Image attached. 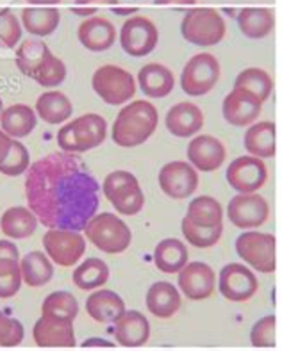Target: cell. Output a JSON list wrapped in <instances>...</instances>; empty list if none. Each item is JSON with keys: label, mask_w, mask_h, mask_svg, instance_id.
I'll return each instance as SVG.
<instances>
[{"label": "cell", "mask_w": 282, "mask_h": 351, "mask_svg": "<svg viewBox=\"0 0 282 351\" xmlns=\"http://www.w3.org/2000/svg\"><path fill=\"white\" fill-rule=\"evenodd\" d=\"M165 123L166 129L177 138H189L204 127V112L195 104L179 102L168 109Z\"/></svg>", "instance_id": "obj_21"}, {"label": "cell", "mask_w": 282, "mask_h": 351, "mask_svg": "<svg viewBox=\"0 0 282 351\" xmlns=\"http://www.w3.org/2000/svg\"><path fill=\"white\" fill-rule=\"evenodd\" d=\"M261 109H263V102H259L254 95L242 88H234L222 104L225 121L234 127L252 125L261 114Z\"/></svg>", "instance_id": "obj_18"}, {"label": "cell", "mask_w": 282, "mask_h": 351, "mask_svg": "<svg viewBox=\"0 0 282 351\" xmlns=\"http://www.w3.org/2000/svg\"><path fill=\"white\" fill-rule=\"evenodd\" d=\"M266 180H268V168L259 157H237L227 168L228 186L237 193H257L266 184Z\"/></svg>", "instance_id": "obj_13"}, {"label": "cell", "mask_w": 282, "mask_h": 351, "mask_svg": "<svg viewBox=\"0 0 282 351\" xmlns=\"http://www.w3.org/2000/svg\"><path fill=\"white\" fill-rule=\"evenodd\" d=\"M186 218L202 227H216L224 225V209L213 196H197L195 200L189 202Z\"/></svg>", "instance_id": "obj_36"}, {"label": "cell", "mask_w": 282, "mask_h": 351, "mask_svg": "<svg viewBox=\"0 0 282 351\" xmlns=\"http://www.w3.org/2000/svg\"><path fill=\"white\" fill-rule=\"evenodd\" d=\"M220 80V62L209 52L193 56L183 68L180 88L188 97H202L209 93Z\"/></svg>", "instance_id": "obj_8"}, {"label": "cell", "mask_w": 282, "mask_h": 351, "mask_svg": "<svg viewBox=\"0 0 282 351\" xmlns=\"http://www.w3.org/2000/svg\"><path fill=\"white\" fill-rule=\"evenodd\" d=\"M43 246L50 261L61 267H72L86 252L84 237L70 228H49L43 236Z\"/></svg>", "instance_id": "obj_10"}, {"label": "cell", "mask_w": 282, "mask_h": 351, "mask_svg": "<svg viewBox=\"0 0 282 351\" xmlns=\"http://www.w3.org/2000/svg\"><path fill=\"white\" fill-rule=\"evenodd\" d=\"M180 228H183L184 239L195 248H211V246H215L218 243L222 234H224V225L202 227V225H195L193 221H189L188 218L183 219Z\"/></svg>", "instance_id": "obj_39"}, {"label": "cell", "mask_w": 282, "mask_h": 351, "mask_svg": "<svg viewBox=\"0 0 282 351\" xmlns=\"http://www.w3.org/2000/svg\"><path fill=\"white\" fill-rule=\"evenodd\" d=\"M73 112L70 98L61 91H45L36 100V114L49 125H59L67 121Z\"/></svg>", "instance_id": "obj_32"}, {"label": "cell", "mask_w": 282, "mask_h": 351, "mask_svg": "<svg viewBox=\"0 0 282 351\" xmlns=\"http://www.w3.org/2000/svg\"><path fill=\"white\" fill-rule=\"evenodd\" d=\"M25 173L29 209L45 227L79 232L97 214L100 186L75 154H49Z\"/></svg>", "instance_id": "obj_1"}, {"label": "cell", "mask_w": 282, "mask_h": 351, "mask_svg": "<svg viewBox=\"0 0 282 351\" xmlns=\"http://www.w3.org/2000/svg\"><path fill=\"white\" fill-rule=\"evenodd\" d=\"M148 337H150V323L141 312L126 311L117 321L115 339L120 346L139 348L147 343Z\"/></svg>", "instance_id": "obj_23"}, {"label": "cell", "mask_w": 282, "mask_h": 351, "mask_svg": "<svg viewBox=\"0 0 282 351\" xmlns=\"http://www.w3.org/2000/svg\"><path fill=\"white\" fill-rule=\"evenodd\" d=\"M20 258L0 257V300L16 296L22 287Z\"/></svg>", "instance_id": "obj_40"}, {"label": "cell", "mask_w": 282, "mask_h": 351, "mask_svg": "<svg viewBox=\"0 0 282 351\" xmlns=\"http://www.w3.org/2000/svg\"><path fill=\"white\" fill-rule=\"evenodd\" d=\"M41 314L43 316L63 317L73 321L79 314V302L72 293L68 291H56L50 293L41 303Z\"/></svg>", "instance_id": "obj_38"}, {"label": "cell", "mask_w": 282, "mask_h": 351, "mask_svg": "<svg viewBox=\"0 0 282 351\" xmlns=\"http://www.w3.org/2000/svg\"><path fill=\"white\" fill-rule=\"evenodd\" d=\"M102 191L118 214L136 216L143 209L145 195L139 187L138 178L129 171L117 169L109 173L102 184Z\"/></svg>", "instance_id": "obj_6"}, {"label": "cell", "mask_w": 282, "mask_h": 351, "mask_svg": "<svg viewBox=\"0 0 282 351\" xmlns=\"http://www.w3.org/2000/svg\"><path fill=\"white\" fill-rule=\"evenodd\" d=\"M72 13L79 16H90L97 13V5H72Z\"/></svg>", "instance_id": "obj_48"}, {"label": "cell", "mask_w": 282, "mask_h": 351, "mask_svg": "<svg viewBox=\"0 0 282 351\" xmlns=\"http://www.w3.org/2000/svg\"><path fill=\"white\" fill-rule=\"evenodd\" d=\"M227 152H225L224 143L216 139L215 136L202 134L193 138L188 145V160L189 165L200 171H216L220 166L224 165Z\"/></svg>", "instance_id": "obj_19"}, {"label": "cell", "mask_w": 282, "mask_h": 351, "mask_svg": "<svg viewBox=\"0 0 282 351\" xmlns=\"http://www.w3.org/2000/svg\"><path fill=\"white\" fill-rule=\"evenodd\" d=\"M0 228L11 239H27L38 228L36 214L27 207H10L0 218Z\"/></svg>", "instance_id": "obj_31"}, {"label": "cell", "mask_w": 282, "mask_h": 351, "mask_svg": "<svg viewBox=\"0 0 282 351\" xmlns=\"http://www.w3.org/2000/svg\"><path fill=\"white\" fill-rule=\"evenodd\" d=\"M177 285L186 298L193 302H202L215 293L216 275L209 264L188 263L179 271Z\"/></svg>", "instance_id": "obj_16"}, {"label": "cell", "mask_w": 282, "mask_h": 351, "mask_svg": "<svg viewBox=\"0 0 282 351\" xmlns=\"http://www.w3.org/2000/svg\"><path fill=\"white\" fill-rule=\"evenodd\" d=\"M159 187L166 196L174 200H184L197 191L198 173L186 160L168 162L159 171Z\"/></svg>", "instance_id": "obj_15"}, {"label": "cell", "mask_w": 282, "mask_h": 351, "mask_svg": "<svg viewBox=\"0 0 282 351\" xmlns=\"http://www.w3.org/2000/svg\"><path fill=\"white\" fill-rule=\"evenodd\" d=\"M180 293L170 282H156L147 293V308L159 319H168L180 308Z\"/></svg>", "instance_id": "obj_26"}, {"label": "cell", "mask_w": 282, "mask_h": 351, "mask_svg": "<svg viewBox=\"0 0 282 351\" xmlns=\"http://www.w3.org/2000/svg\"><path fill=\"white\" fill-rule=\"evenodd\" d=\"M188 248L179 239H165L154 250V264L163 273H179L188 264Z\"/></svg>", "instance_id": "obj_33"}, {"label": "cell", "mask_w": 282, "mask_h": 351, "mask_svg": "<svg viewBox=\"0 0 282 351\" xmlns=\"http://www.w3.org/2000/svg\"><path fill=\"white\" fill-rule=\"evenodd\" d=\"M20 271H22V280L29 287H41L50 282L54 275V266L49 255L43 252H29L20 261Z\"/></svg>", "instance_id": "obj_34"}, {"label": "cell", "mask_w": 282, "mask_h": 351, "mask_svg": "<svg viewBox=\"0 0 282 351\" xmlns=\"http://www.w3.org/2000/svg\"><path fill=\"white\" fill-rule=\"evenodd\" d=\"M159 114L148 100L130 102L118 112L113 123V141L121 148L143 145L157 129Z\"/></svg>", "instance_id": "obj_3"}, {"label": "cell", "mask_w": 282, "mask_h": 351, "mask_svg": "<svg viewBox=\"0 0 282 351\" xmlns=\"http://www.w3.org/2000/svg\"><path fill=\"white\" fill-rule=\"evenodd\" d=\"M32 337L40 348H75L77 344L73 321L43 314L34 323Z\"/></svg>", "instance_id": "obj_17"}, {"label": "cell", "mask_w": 282, "mask_h": 351, "mask_svg": "<svg viewBox=\"0 0 282 351\" xmlns=\"http://www.w3.org/2000/svg\"><path fill=\"white\" fill-rule=\"evenodd\" d=\"M20 40H22V27L19 18L10 8H4L0 11V45L5 49H16Z\"/></svg>", "instance_id": "obj_42"}, {"label": "cell", "mask_w": 282, "mask_h": 351, "mask_svg": "<svg viewBox=\"0 0 282 351\" xmlns=\"http://www.w3.org/2000/svg\"><path fill=\"white\" fill-rule=\"evenodd\" d=\"M86 312L97 323H117L126 312V303L115 291L100 289L86 300Z\"/></svg>", "instance_id": "obj_25"}, {"label": "cell", "mask_w": 282, "mask_h": 351, "mask_svg": "<svg viewBox=\"0 0 282 351\" xmlns=\"http://www.w3.org/2000/svg\"><path fill=\"white\" fill-rule=\"evenodd\" d=\"M25 330L19 319L5 316L4 312L0 311V346L13 348L22 344Z\"/></svg>", "instance_id": "obj_44"}, {"label": "cell", "mask_w": 282, "mask_h": 351, "mask_svg": "<svg viewBox=\"0 0 282 351\" xmlns=\"http://www.w3.org/2000/svg\"><path fill=\"white\" fill-rule=\"evenodd\" d=\"M77 5H113L118 4V0H75Z\"/></svg>", "instance_id": "obj_49"}, {"label": "cell", "mask_w": 282, "mask_h": 351, "mask_svg": "<svg viewBox=\"0 0 282 351\" xmlns=\"http://www.w3.org/2000/svg\"><path fill=\"white\" fill-rule=\"evenodd\" d=\"M95 93L109 106H121L136 95V80L130 71L115 64H104L91 79Z\"/></svg>", "instance_id": "obj_7"}, {"label": "cell", "mask_w": 282, "mask_h": 351, "mask_svg": "<svg viewBox=\"0 0 282 351\" xmlns=\"http://www.w3.org/2000/svg\"><path fill=\"white\" fill-rule=\"evenodd\" d=\"M111 11L115 14H134L138 13V8H113Z\"/></svg>", "instance_id": "obj_51"}, {"label": "cell", "mask_w": 282, "mask_h": 351, "mask_svg": "<svg viewBox=\"0 0 282 351\" xmlns=\"http://www.w3.org/2000/svg\"><path fill=\"white\" fill-rule=\"evenodd\" d=\"M77 36L84 49L91 52H104L111 49L117 41V29L108 18L91 16L79 25Z\"/></svg>", "instance_id": "obj_22"}, {"label": "cell", "mask_w": 282, "mask_h": 351, "mask_svg": "<svg viewBox=\"0 0 282 351\" xmlns=\"http://www.w3.org/2000/svg\"><path fill=\"white\" fill-rule=\"evenodd\" d=\"M245 150L259 159L275 157L277 143H275V123L273 121H259L250 125L243 138Z\"/></svg>", "instance_id": "obj_28"}, {"label": "cell", "mask_w": 282, "mask_h": 351, "mask_svg": "<svg viewBox=\"0 0 282 351\" xmlns=\"http://www.w3.org/2000/svg\"><path fill=\"white\" fill-rule=\"evenodd\" d=\"M82 348H115V343H109L106 339H86L84 343H82Z\"/></svg>", "instance_id": "obj_47"}, {"label": "cell", "mask_w": 282, "mask_h": 351, "mask_svg": "<svg viewBox=\"0 0 282 351\" xmlns=\"http://www.w3.org/2000/svg\"><path fill=\"white\" fill-rule=\"evenodd\" d=\"M220 293L228 302H248L257 293V276L239 263H231L222 267L218 280Z\"/></svg>", "instance_id": "obj_14"}, {"label": "cell", "mask_w": 282, "mask_h": 351, "mask_svg": "<svg viewBox=\"0 0 282 351\" xmlns=\"http://www.w3.org/2000/svg\"><path fill=\"white\" fill-rule=\"evenodd\" d=\"M236 254L250 264L255 271L273 273L275 261V237L273 234L257 230H246L236 239Z\"/></svg>", "instance_id": "obj_9"}, {"label": "cell", "mask_w": 282, "mask_h": 351, "mask_svg": "<svg viewBox=\"0 0 282 351\" xmlns=\"http://www.w3.org/2000/svg\"><path fill=\"white\" fill-rule=\"evenodd\" d=\"M236 16L242 34L250 40L266 38L275 25V16L270 8H243Z\"/></svg>", "instance_id": "obj_29"}, {"label": "cell", "mask_w": 282, "mask_h": 351, "mask_svg": "<svg viewBox=\"0 0 282 351\" xmlns=\"http://www.w3.org/2000/svg\"><path fill=\"white\" fill-rule=\"evenodd\" d=\"M234 88H242L254 95L259 102L268 100L273 89V80L263 68H246L234 80Z\"/></svg>", "instance_id": "obj_37"}, {"label": "cell", "mask_w": 282, "mask_h": 351, "mask_svg": "<svg viewBox=\"0 0 282 351\" xmlns=\"http://www.w3.org/2000/svg\"><path fill=\"white\" fill-rule=\"evenodd\" d=\"M82 230L95 248L109 255L126 252L132 241V232L127 227V223L111 213L95 214Z\"/></svg>", "instance_id": "obj_4"}, {"label": "cell", "mask_w": 282, "mask_h": 351, "mask_svg": "<svg viewBox=\"0 0 282 351\" xmlns=\"http://www.w3.org/2000/svg\"><path fill=\"white\" fill-rule=\"evenodd\" d=\"M31 5H56L59 4L61 0H27Z\"/></svg>", "instance_id": "obj_52"}, {"label": "cell", "mask_w": 282, "mask_h": 351, "mask_svg": "<svg viewBox=\"0 0 282 351\" xmlns=\"http://www.w3.org/2000/svg\"><path fill=\"white\" fill-rule=\"evenodd\" d=\"M73 138H75V154H84L88 150L100 147L108 138V121L100 114L88 112L73 121H70Z\"/></svg>", "instance_id": "obj_20"}, {"label": "cell", "mask_w": 282, "mask_h": 351, "mask_svg": "<svg viewBox=\"0 0 282 351\" xmlns=\"http://www.w3.org/2000/svg\"><path fill=\"white\" fill-rule=\"evenodd\" d=\"M0 257L20 258V252L14 243H11L8 239H0Z\"/></svg>", "instance_id": "obj_45"}, {"label": "cell", "mask_w": 282, "mask_h": 351, "mask_svg": "<svg viewBox=\"0 0 282 351\" xmlns=\"http://www.w3.org/2000/svg\"><path fill=\"white\" fill-rule=\"evenodd\" d=\"M250 343L254 348H275V316L261 317L252 326Z\"/></svg>", "instance_id": "obj_43"}, {"label": "cell", "mask_w": 282, "mask_h": 351, "mask_svg": "<svg viewBox=\"0 0 282 351\" xmlns=\"http://www.w3.org/2000/svg\"><path fill=\"white\" fill-rule=\"evenodd\" d=\"M38 114L25 104H14L0 112V127L10 138H25L36 129Z\"/></svg>", "instance_id": "obj_27"}, {"label": "cell", "mask_w": 282, "mask_h": 351, "mask_svg": "<svg viewBox=\"0 0 282 351\" xmlns=\"http://www.w3.org/2000/svg\"><path fill=\"white\" fill-rule=\"evenodd\" d=\"M224 16L215 8H193L184 14L180 22V34L188 43L197 47H211L224 40Z\"/></svg>", "instance_id": "obj_5"}, {"label": "cell", "mask_w": 282, "mask_h": 351, "mask_svg": "<svg viewBox=\"0 0 282 351\" xmlns=\"http://www.w3.org/2000/svg\"><path fill=\"white\" fill-rule=\"evenodd\" d=\"M159 31L156 23L147 16L136 14L129 18L120 29V45L130 58H145L156 49Z\"/></svg>", "instance_id": "obj_11"}, {"label": "cell", "mask_w": 282, "mask_h": 351, "mask_svg": "<svg viewBox=\"0 0 282 351\" xmlns=\"http://www.w3.org/2000/svg\"><path fill=\"white\" fill-rule=\"evenodd\" d=\"M61 13L52 5H29L22 9V23L29 34L50 36L59 27Z\"/></svg>", "instance_id": "obj_30"}, {"label": "cell", "mask_w": 282, "mask_h": 351, "mask_svg": "<svg viewBox=\"0 0 282 351\" xmlns=\"http://www.w3.org/2000/svg\"><path fill=\"white\" fill-rule=\"evenodd\" d=\"M4 111V109H2V98H0V112Z\"/></svg>", "instance_id": "obj_53"}, {"label": "cell", "mask_w": 282, "mask_h": 351, "mask_svg": "<svg viewBox=\"0 0 282 351\" xmlns=\"http://www.w3.org/2000/svg\"><path fill=\"white\" fill-rule=\"evenodd\" d=\"M268 216V202L257 193H239L228 202L227 218L237 228H259Z\"/></svg>", "instance_id": "obj_12"}, {"label": "cell", "mask_w": 282, "mask_h": 351, "mask_svg": "<svg viewBox=\"0 0 282 351\" xmlns=\"http://www.w3.org/2000/svg\"><path fill=\"white\" fill-rule=\"evenodd\" d=\"M14 62L23 75L36 80L40 86L54 88L67 79V66L59 58L50 52L49 45L41 40L22 41L16 47V58Z\"/></svg>", "instance_id": "obj_2"}, {"label": "cell", "mask_w": 282, "mask_h": 351, "mask_svg": "<svg viewBox=\"0 0 282 351\" xmlns=\"http://www.w3.org/2000/svg\"><path fill=\"white\" fill-rule=\"evenodd\" d=\"M157 5H172V4H177V5H193L197 0H154Z\"/></svg>", "instance_id": "obj_50"}, {"label": "cell", "mask_w": 282, "mask_h": 351, "mask_svg": "<svg viewBox=\"0 0 282 351\" xmlns=\"http://www.w3.org/2000/svg\"><path fill=\"white\" fill-rule=\"evenodd\" d=\"M29 166H31L29 150L25 148L23 143L13 139L8 156H5L4 160L0 162V173L8 175V177H19V175L27 171Z\"/></svg>", "instance_id": "obj_41"}, {"label": "cell", "mask_w": 282, "mask_h": 351, "mask_svg": "<svg viewBox=\"0 0 282 351\" xmlns=\"http://www.w3.org/2000/svg\"><path fill=\"white\" fill-rule=\"evenodd\" d=\"M139 88L148 98H165L174 91V71L159 62H148L138 71Z\"/></svg>", "instance_id": "obj_24"}, {"label": "cell", "mask_w": 282, "mask_h": 351, "mask_svg": "<svg viewBox=\"0 0 282 351\" xmlns=\"http://www.w3.org/2000/svg\"><path fill=\"white\" fill-rule=\"evenodd\" d=\"M11 141H13V138H10V136H8L4 130H0V162L4 160L5 156H8V152H10V147H11Z\"/></svg>", "instance_id": "obj_46"}, {"label": "cell", "mask_w": 282, "mask_h": 351, "mask_svg": "<svg viewBox=\"0 0 282 351\" xmlns=\"http://www.w3.org/2000/svg\"><path fill=\"white\" fill-rule=\"evenodd\" d=\"M109 278V266L104 263L102 258L90 257L84 263L75 267L72 275V282L82 291L97 289L104 285Z\"/></svg>", "instance_id": "obj_35"}]
</instances>
